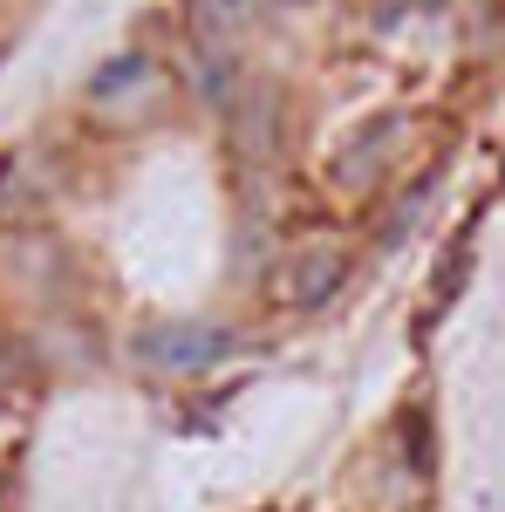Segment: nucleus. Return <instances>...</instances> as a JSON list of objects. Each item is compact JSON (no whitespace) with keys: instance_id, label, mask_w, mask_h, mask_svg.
Wrapping results in <instances>:
<instances>
[{"instance_id":"nucleus-2","label":"nucleus","mask_w":505,"mask_h":512,"mask_svg":"<svg viewBox=\"0 0 505 512\" xmlns=\"http://www.w3.org/2000/svg\"><path fill=\"white\" fill-rule=\"evenodd\" d=\"M233 349V335L226 328H212V321H171V328H151L144 342H137V355L151 362V369H212L219 355Z\"/></svg>"},{"instance_id":"nucleus-3","label":"nucleus","mask_w":505,"mask_h":512,"mask_svg":"<svg viewBox=\"0 0 505 512\" xmlns=\"http://www.w3.org/2000/svg\"><path fill=\"white\" fill-rule=\"evenodd\" d=\"M396 144H403V117H369L349 144H335V178H342V185H355V192H369V185L389 171Z\"/></svg>"},{"instance_id":"nucleus-4","label":"nucleus","mask_w":505,"mask_h":512,"mask_svg":"<svg viewBox=\"0 0 505 512\" xmlns=\"http://www.w3.org/2000/svg\"><path fill=\"white\" fill-rule=\"evenodd\" d=\"M96 110H117V117H144V110H157V96H164V76H157L151 55H123V62H110L103 76H96Z\"/></svg>"},{"instance_id":"nucleus-1","label":"nucleus","mask_w":505,"mask_h":512,"mask_svg":"<svg viewBox=\"0 0 505 512\" xmlns=\"http://www.w3.org/2000/svg\"><path fill=\"white\" fill-rule=\"evenodd\" d=\"M349 280V253L342 246H294L280 267H273V301L280 308H328L335 301V287Z\"/></svg>"}]
</instances>
